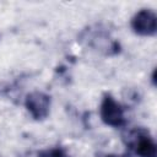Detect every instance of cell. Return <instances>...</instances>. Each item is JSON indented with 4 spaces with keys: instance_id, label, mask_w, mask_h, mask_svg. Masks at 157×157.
<instances>
[{
    "instance_id": "cell-3",
    "label": "cell",
    "mask_w": 157,
    "mask_h": 157,
    "mask_svg": "<svg viewBox=\"0 0 157 157\" xmlns=\"http://www.w3.org/2000/svg\"><path fill=\"white\" fill-rule=\"evenodd\" d=\"M50 105H52L50 96L40 91L29 92L25 98V107L34 120L47 119L50 113Z\"/></svg>"
},
{
    "instance_id": "cell-1",
    "label": "cell",
    "mask_w": 157,
    "mask_h": 157,
    "mask_svg": "<svg viewBox=\"0 0 157 157\" xmlns=\"http://www.w3.org/2000/svg\"><path fill=\"white\" fill-rule=\"evenodd\" d=\"M99 115L102 121L112 128H121L126 124L124 108L110 93L103 94L99 107Z\"/></svg>"
},
{
    "instance_id": "cell-6",
    "label": "cell",
    "mask_w": 157,
    "mask_h": 157,
    "mask_svg": "<svg viewBox=\"0 0 157 157\" xmlns=\"http://www.w3.org/2000/svg\"><path fill=\"white\" fill-rule=\"evenodd\" d=\"M151 81H152V85H153V86H156V69H153V71H152Z\"/></svg>"
},
{
    "instance_id": "cell-4",
    "label": "cell",
    "mask_w": 157,
    "mask_h": 157,
    "mask_svg": "<svg viewBox=\"0 0 157 157\" xmlns=\"http://www.w3.org/2000/svg\"><path fill=\"white\" fill-rule=\"evenodd\" d=\"M130 26L139 36H155L157 32V16L151 9H141L131 17Z\"/></svg>"
},
{
    "instance_id": "cell-7",
    "label": "cell",
    "mask_w": 157,
    "mask_h": 157,
    "mask_svg": "<svg viewBox=\"0 0 157 157\" xmlns=\"http://www.w3.org/2000/svg\"><path fill=\"white\" fill-rule=\"evenodd\" d=\"M107 157H117V156H113V155H109V156H107Z\"/></svg>"
},
{
    "instance_id": "cell-2",
    "label": "cell",
    "mask_w": 157,
    "mask_h": 157,
    "mask_svg": "<svg viewBox=\"0 0 157 157\" xmlns=\"http://www.w3.org/2000/svg\"><path fill=\"white\" fill-rule=\"evenodd\" d=\"M126 145L130 146L139 157H157L156 144L150 132L145 129H135L130 131Z\"/></svg>"
},
{
    "instance_id": "cell-5",
    "label": "cell",
    "mask_w": 157,
    "mask_h": 157,
    "mask_svg": "<svg viewBox=\"0 0 157 157\" xmlns=\"http://www.w3.org/2000/svg\"><path fill=\"white\" fill-rule=\"evenodd\" d=\"M37 157H70V155L63 147H52L40 151Z\"/></svg>"
}]
</instances>
